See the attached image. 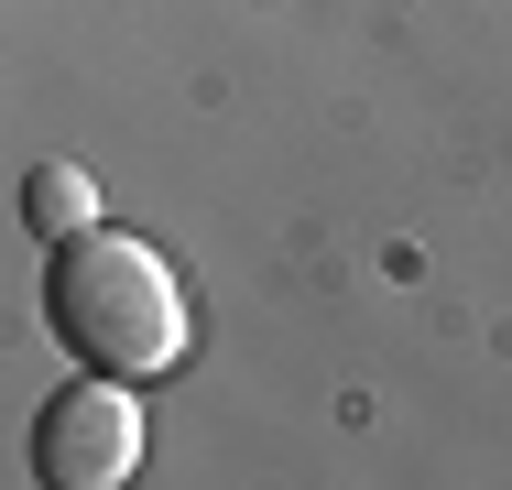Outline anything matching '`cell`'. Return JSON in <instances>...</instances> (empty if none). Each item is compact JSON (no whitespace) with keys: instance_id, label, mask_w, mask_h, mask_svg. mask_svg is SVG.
Wrapping results in <instances>:
<instances>
[{"instance_id":"obj_3","label":"cell","mask_w":512,"mask_h":490,"mask_svg":"<svg viewBox=\"0 0 512 490\" xmlns=\"http://www.w3.org/2000/svg\"><path fill=\"white\" fill-rule=\"evenodd\" d=\"M22 218H33V229H55V240H77V229L99 218V196H88V175H77V164H33Z\"/></svg>"},{"instance_id":"obj_2","label":"cell","mask_w":512,"mask_h":490,"mask_svg":"<svg viewBox=\"0 0 512 490\" xmlns=\"http://www.w3.org/2000/svg\"><path fill=\"white\" fill-rule=\"evenodd\" d=\"M33 458H44L55 490H120L142 469V403H131V382H120V371L66 382L44 403V425H33Z\"/></svg>"},{"instance_id":"obj_1","label":"cell","mask_w":512,"mask_h":490,"mask_svg":"<svg viewBox=\"0 0 512 490\" xmlns=\"http://www.w3.org/2000/svg\"><path fill=\"white\" fill-rule=\"evenodd\" d=\"M44 305H55V338L88 371H120V382H153L186 349V294L164 273V251L153 240H120V229H77L55 251Z\"/></svg>"}]
</instances>
